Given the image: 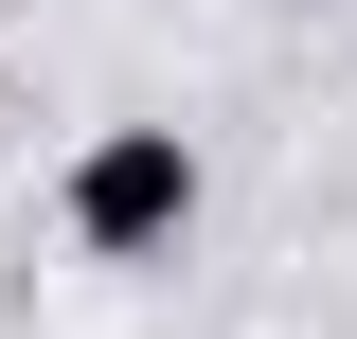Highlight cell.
Returning a JSON list of instances; mask_svg holds the SVG:
<instances>
[{"label":"cell","instance_id":"cell-1","mask_svg":"<svg viewBox=\"0 0 357 339\" xmlns=\"http://www.w3.org/2000/svg\"><path fill=\"white\" fill-rule=\"evenodd\" d=\"M197 197H215V179H197L178 126H107V143L72 161V250H89V268H161L178 232H197Z\"/></svg>","mask_w":357,"mask_h":339}]
</instances>
